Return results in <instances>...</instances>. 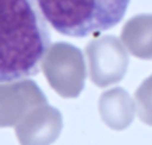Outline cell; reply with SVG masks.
Listing matches in <instances>:
<instances>
[{
	"mask_svg": "<svg viewBox=\"0 0 152 145\" xmlns=\"http://www.w3.org/2000/svg\"><path fill=\"white\" fill-rule=\"evenodd\" d=\"M90 79L97 87L119 82L128 69V55L115 38H100L87 48Z\"/></svg>",
	"mask_w": 152,
	"mask_h": 145,
	"instance_id": "277c9868",
	"label": "cell"
},
{
	"mask_svg": "<svg viewBox=\"0 0 152 145\" xmlns=\"http://www.w3.org/2000/svg\"><path fill=\"white\" fill-rule=\"evenodd\" d=\"M134 106L137 117L148 126H152V75L146 78L134 93Z\"/></svg>",
	"mask_w": 152,
	"mask_h": 145,
	"instance_id": "52a82bcc",
	"label": "cell"
},
{
	"mask_svg": "<svg viewBox=\"0 0 152 145\" xmlns=\"http://www.w3.org/2000/svg\"><path fill=\"white\" fill-rule=\"evenodd\" d=\"M134 102L130 94L119 87L104 91L99 99V112L103 123L113 130L127 129L134 118Z\"/></svg>",
	"mask_w": 152,
	"mask_h": 145,
	"instance_id": "8992f818",
	"label": "cell"
},
{
	"mask_svg": "<svg viewBox=\"0 0 152 145\" xmlns=\"http://www.w3.org/2000/svg\"><path fill=\"white\" fill-rule=\"evenodd\" d=\"M45 77L61 97H78L85 85V64L79 49L72 45L58 43L49 48L42 61Z\"/></svg>",
	"mask_w": 152,
	"mask_h": 145,
	"instance_id": "3957f363",
	"label": "cell"
},
{
	"mask_svg": "<svg viewBox=\"0 0 152 145\" xmlns=\"http://www.w3.org/2000/svg\"><path fill=\"white\" fill-rule=\"evenodd\" d=\"M63 129L61 112L49 105H42L30 118L27 127L20 132L23 145H51Z\"/></svg>",
	"mask_w": 152,
	"mask_h": 145,
	"instance_id": "5b68a950",
	"label": "cell"
},
{
	"mask_svg": "<svg viewBox=\"0 0 152 145\" xmlns=\"http://www.w3.org/2000/svg\"><path fill=\"white\" fill-rule=\"evenodd\" d=\"M131 0H36L46 23L60 35L87 38L122 21Z\"/></svg>",
	"mask_w": 152,
	"mask_h": 145,
	"instance_id": "7a4b0ae2",
	"label": "cell"
},
{
	"mask_svg": "<svg viewBox=\"0 0 152 145\" xmlns=\"http://www.w3.org/2000/svg\"><path fill=\"white\" fill-rule=\"evenodd\" d=\"M51 32L36 0H0V84L36 77Z\"/></svg>",
	"mask_w": 152,
	"mask_h": 145,
	"instance_id": "6da1fadb",
	"label": "cell"
}]
</instances>
